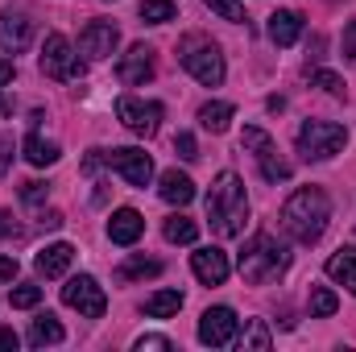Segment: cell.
Segmentation results:
<instances>
[{"mask_svg": "<svg viewBox=\"0 0 356 352\" xmlns=\"http://www.w3.org/2000/svg\"><path fill=\"white\" fill-rule=\"evenodd\" d=\"M327 220H332V199L323 186H298L282 203V228L298 245H315L327 232Z\"/></svg>", "mask_w": 356, "mask_h": 352, "instance_id": "cell-1", "label": "cell"}, {"mask_svg": "<svg viewBox=\"0 0 356 352\" xmlns=\"http://www.w3.org/2000/svg\"><path fill=\"white\" fill-rule=\"evenodd\" d=\"M207 224L224 241L245 232V224H249V195H245L241 175H232V170L216 175L211 191H207Z\"/></svg>", "mask_w": 356, "mask_h": 352, "instance_id": "cell-2", "label": "cell"}, {"mask_svg": "<svg viewBox=\"0 0 356 352\" xmlns=\"http://www.w3.org/2000/svg\"><path fill=\"white\" fill-rule=\"evenodd\" d=\"M236 269H241V278H245V282L261 286V282H273V278H282V273L290 269V253H286V245H277V237L257 232V237L241 249Z\"/></svg>", "mask_w": 356, "mask_h": 352, "instance_id": "cell-3", "label": "cell"}, {"mask_svg": "<svg viewBox=\"0 0 356 352\" xmlns=\"http://www.w3.org/2000/svg\"><path fill=\"white\" fill-rule=\"evenodd\" d=\"M178 58H182V67H186V75H195L203 88H220L224 83V54H220V46L211 42V38H199V33H191L186 42H182V50H178Z\"/></svg>", "mask_w": 356, "mask_h": 352, "instance_id": "cell-4", "label": "cell"}, {"mask_svg": "<svg viewBox=\"0 0 356 352\" xmlns=\"http://www.w3.org/2000/svg\"><path fill=\"white\" fill-rule=\"evenodd\" d=\"M348 145V129L336 120H307L298 129V154L307 162H327Z\"/></svg>", "mask_w": 356, "mask_h": 352, "instance_id": "cell-5", "label": "cell"}, {"mask_svg": "<svg viewBox=\"0 0 356 352\" xmlns=\"http://www.w3.org/2000/svg\"><path fill=\"white\" fill-rule=\"evenodd\" d=\"M162 116H166V108L154 104V99H137V95H120L116 99V120L133 137H154L162 129Z\"/></svg>", "mask_w": 356, "mask_h": 352, "instance_id": "cell-6", "label": "cell"}, {"mask_svg": "<svg viewBox=\"0 0 356 352\" xmlns=\"http://www.w3.org/2000/svg\"><path fill=\"white\" fill-rule=\"evenodd\" d=\"M241 145L257 158V166H261V178H266V182H286V178H290V162L277 154V145H273V137H269L266 129L249 125V129L241 133Z\"/></svg>", "mask_w": 356, "mask_h": 352, "instance_id": "cell-7", "label": "cell"}, {"mask_svg": "<svg viewBox=\"0 0 356 352\" xmlns=\"http://www.w3.org/2000/svg\"><path fill=\"white\" fill-rule=\"evenodd\" d=\"M38 67H42L46 79H79V75H83V63H79L75 46H71L63 33H50V38H46Z\"/></svg>", "mask_w": 356, "mask_h": 352, "instance_id": "cell-8", "label": "cell"}, {"mask_svg": "<svg viewBox=\"0 0 356 352\" xmlns=\"http://www.w3.org/2000/svg\"><path fill=\"white\" fill-rule=\"evenodd\" d=\"M63 303H67L71 311H79L83 319H99V315L108 311V294H104V286H99L91 273H79V278H71V282L63 286Z\"/></svg>", "mask_w": 356, "mask_h": 352, "instance_id": "cell-9", "label": "cell"}, {"mask_svg": "<svg viewBox=\"0 0 356 352\" xmlns=\"http://www.w3.org/2000/svg\"><path fill=\"white\" fill-rule=\"evenodd\" d=\"M236 336H241V319L232 307H207L199 315V340L207 349H228V344H236Z\"/></svg>", "mask_w": 356, "mask_h": 352, "instance_id": "cell-10", "label": "cell"}, {"mask_svg": "<svg viewBox=\"0 0 356 352\" xmlns=\"http://www.w3.org/2000/svg\"><path fill=\"white\" fill-rule=\"evenodd\" d=\"M104 162L124 178L129 186H149V178H154L149 154H145V150H133V145H124V150H104Z\"/></svg>", "mask_w": 356, "mask_h": 352, "instance_id": "cell-11", "label": "cell"}, {"mask_svg": "<svg viewBox=\"0 0 356 352\" xmlns=\"http://www.w3.org/2000/svg\"><path fill=\"white\" fill-rule=\"evenodd\" d=\"M116 46H120V29L112 21H88L83 33H79V54H88L95 63L108 58V54H116Z\"/></svg>", "mask_w": 356, "mask_h": 352, "instance_id": "cell-12", "label": "cell"}, {"mask_svg": "<svg viewBox=\"0 0 356 352\" xmlns=\"http://www.w3.org/2000/svg\"><path fill=\"white\" fill-rule=\"evenodd\" d=\"M29 42H33V21L21 8H4L0 13V50L21 54V50H29Z\"/></svg>", "mask_w": 356, "mask_h": 352, "instance_id": "cell-13", "label": "cell"}, {"mask_svg": "<svg viewBox=\"0 0 356 352\" xmlns=\"http://www.w3.org/2000/svg\"><path fill=\"white\" fill-rule=\"evenodd\" d=\"M191 269H195V278H199L203 286H224V282H228V273H232V262H228V253H224V249L207 245V249L191 253Z\"/></svg>", "mask_w": 356, "mask_h": 352, "instance_id": "cell-14", "label": "cell"}, {"mask_svg": "<svg viewBox=\"0 0 356 352\" xmlns=\"http://www.w3.org/2000/svg\"><path fill=\"white\" fill-rule=\"evenodd\" d=\"M116 75H120V83L124 88H141V83H149L154 79V50L149 46H129V54L120 58V67H116Z\"/></svg>", "mask_w": 356, "mask_h": 352, "instance_id": "cell-15", "label": "cell"}, {"mask_svg": "<svg viewBox=\"0 0 356 352\" xmlns=\"http://www.w3.org/2000/svg\"><path fill=\"white\" fill-rule=\"evenodd\" d=\"M141 232H145V216H141L137 207H116V211L108 216V237H112V245H137Z\"/></svg>", "mask_w": 356, "mask_h": 352, "instance_id": "cell-16", "label": "cell"}, {"mask_svg": "<svg viewBox=\"0 0 356 352\" xmlns=\"http://www.w3.org/2000/svg\"><path fill=\"white\" fill-rule=\"evenodd\" d=\"M71 262H75V245H67V241H54V245H46V249L33 257V265H38L42 278H63V273L71 269Z\"/></svg>", "mask_w": 356, "mask_h": 352, "instance_id": "cell-17", "label": "cell"}, {"mask_svg": "<svg viewBox=\"0 0 356 352\" xmlns=\"http://www.w3.org/2000/svg\"><path fill=\"white\" fill-rule=\"evenodd\" d=\"M298 38H302V13L277 8V13L269 17V42H273V46H294Z\"/></svg>", "mask_w": 356, "mask_h": 352, "instance_id": "cell-18", "label": "cell"}, {"mask_svg": "<svg viewBox=\"0 0 356 352\" xmlns=\"http://www.w3.org/2000/svg\"><path fill=\"white\" fill-rule=\"evenodd\" d=\"M327 278H336L340 286H348V294H356V245H344L327 257Z\"/></svg>", "mask_w": 356, "mask_h": 352, "instance_id": "cell-19", "label": "cell"}, {"mask_svg": "<svg viewBox=\"0 0 356 352\" xmlns=\"http://www.w3.org/2000/svg\"><path fill=\"white\" fill-rule=\"evenodd\" d=\"M158 195H162L166 203H178V207H186V203L195 199V182H191V175L166 170V175L158 178Z\"/></svg>", "mask_w": 356, "mask_h": 352, "instance_id": "cell-20", "label": "cell"}, {"mask_svg": "<svg viewBox=\"0 0 356 352\" xmlns=\"http://www.w3.org/2000/svg\"><path fill=\"white\" fill-rule=\"evenodd\" d=\"M67 340V332H63V323L46 311V315H38L33 323H29V344L33 349H46V344H63Z\"/></svg>", "mask_w": 356, "mask_h": 352, "instance_id": "cell-21", "label": "cell"}, {"mask_svg": "<svg viewBox=\"0 0 356 352\" xmlns=\"http://www.w3.org/2000/svg\"><path fill=\"white\" fill-rule=\"evenodd\" d=\"M199 125H203L207 133H224V129L232 125V104H224V99H207V104L199 108Z\"/></svg>", "mask_w": 356, "mask_h": 352, "instance_id": "cell-22", "label": "cell"}, {"mask_svg": "<svg viewBox=\"0 0 356 352\" xmlns=\"http://www.w3.org/2000/svg\"><path fill=\"white\" fill-rule=\"evenodd\" d=\"M21 150H25V158H29L33 166H54V162L63 158V154H58V145H54V141H46V137H38V133H29Z\"/></svg>", "mask_w": 356, "mask_h": 352, "instance_id": "cell-23", "label": "cell"}, {"mask_svg": "<svg viewBox=\"0 0 356 352\" xmlns=\"http://www.w3.org/2000/svg\"><path fill=\"white\" fill-rule=\"evenodd\" d=\"M178 307H182V290H158V294L145 298L149 319H170V315H178Z\"/></svg>", "mask_w": 356, "mask_h": 352, "instance_id": "cell-24", "label": "cell"}, {"mask_svg": "<svg viewBox=\"0 0 356 352\" xmlns=\"http://www.w3.org/2000/svg\"><path fill=\"white\" fill-rule=\"evenodd\" d=\"M162 232H166L170 245H195V241H199V224L186 220V216H170V220L162 224Z\"/></svg>", "mask_w": 356, "mask_h": 352, "instance_id": "cell-25", "label": "cell"}, {"mask_svg": "<svg viewBox=\"0 0 356 352\" xmlns=\"http://www.w3.org/2000/svg\"><path fill=\"white\" fill-rule=\"evenodd\" d=\"M236 340H241V349H245V352H269V344H273V336H269L266 319H249L245 336H236Z\"/></svg>", "mask_w": 356, "mask_h": 352, "instance_id": "cell-26", "label": "cell"}, {"mask_svg": "<svg viewBox=\"0 0 356 352\" xmlns=\"http://www.w3.org/2000/svg\"><path fill=\"white\" fill-rule=\"evenodd\" d=\"M336 307H340L336 290H327V286H311V319H327V315H336Z\"/></svg>", "mask_w": 356, "mask_h": 352, "instance_id": "cell-27", "label": "cell"}, {"mask_svg": "<svg viewBox=\"0 0 356 352\" xmlns=\"http://www.w3.org/2000/svg\"><path fill=\"white\" fill-rule=\"evenodd\" d=\"M178 8L170 0H141V21L145 25H166V21H175Z\"/></svg>", "mask_w": 356, "mask_h": 352, "instance_id": "cell-28", "label": "cell"}, {"mask_svg": "<svg viewBox=\"0 0 356 352\" xmlns=\"http://www.w3.org/2000/svg\"><path fill=\"white\" fill-rule=\"evenodd\" d=\"M158 273H162V262H154V257H129V262L120 265L124 282H133V278H158Z\"/></svg>", "mask_w": 356, "mask_h": 352, "instance_id": "cell-29", "label": "cell"}, {"mask_svg": "<svg viewBox=\"0 0 356 352\" xmlns=\"http://www.w3.org/2000/svg\"><path fill=\"white\" fill-rule=\"evenodd\" d=\"M203 4H207L211 13H220L224 21H232V25L249 21V17H245V4H241V0H203Z\"/></svg>", "mask_w": 356, "mask_h": 352, "instance_id": "cell-30", "label": "cell"}, {"mask_svg": "<svg viewBox=\"0 0 356 352\" xmlns=\"http://www.w3.org/2000/svg\"><path fill=\"white\" fill-rule=\"evenodd\" d=\"M8 303H13L17 311H29V307H38V303H42V286H13Z\"/></svg>", "mask_w": 356, "mask_h": 352, "instance_id": "cell-31", "label": "cell"}, {"mask_svg": "<svg viewBox=\"0 0 356 352\" xmlns=\"http://www.w3.org/2000/svg\"><path fill=\"white\" fill-rule=\"evenodd\" d=\"M311 83L323 88L327 95H344V79H340L336 71H311Z\"/></svg>", "mask_w": 356, "mask_h": 352, "instance_id": "cell-32", "label": "cell"}, {"mask_svg": "<svg viewBox=\"0 0 356 352\" xmlns=\"http://www.w3.org/2000/svg\"><path fill=\"white\" fill-rule=\"evenodd\" d=\"M175 150H178V158H182V162H195V158H199V145H195V137H191V133H178Z\"/></svg>", "mask_w": 356, "mask_h": 352, "instance_id": "cell-33", "label": "cell"}, {"mask_svg": "<svg viewBox=\"0 0 356 352\" xmlns=\"http://www.w3.org/2000/svg\"><path fill=\"white\" fill-rule=\"evenodd\" d=\"M133 349H137V352H170L175 344H170L166 336H141V340H137Z\"/></svg>", "mask_w": 356, "mask_h": 352, "instance_id": "cell-34", "label": "cell"}, {"mask_svg": "<svg viewBox=\"0 0 356 352\" xmlns=\"http://www.w3.org/2000/svg\"><path fill=\"white\" fill-rule=\"evenodd\" d=\"M21 199H25L29 207L42 203V199H46V182H25V186H21Z\"/></svg>", "mask_w": 356, "mask_h": 352, "instance_id": "cell-35", "label": "cell"}, {"mask_svg": "<svg viewBox=\"0 0 356 352\" xmlns=\"http://www.w3.org/2000/svg\"><path fill=\"white\" fill-rule=\"evenodd\" d=\"M17 269H21L17 257H0V282H13V278H17Z\"/></svg>", "mask_w": 356, "mask_h": 352, "instance_id": "cell-36", "label": "cell"}, {"mask_svg": "<svg viewBox=\"0 0 356 352\" xmlns=\"http://www.w3.org/2000/svg\"><path fill=\"white\" fill-rule=\"evenodd\" d=\"M99 166H104V150H91L88 158H83V170H88V175H95Z\"/></svg>", "mask_w": 356, "mask_h": 352, "instance_id": "cell-37", "label": "cell"}, {"mask_svg": "<svg viewBox=\"0 0 356 352\" xmlns=\"http://www.w3.org/2000/svg\"><path fill=\"white\" fill-rule=\"evenodd\" d=\"M13 75H17L13 58H0V88H8V83H13Z\"/></svg>", "mask_w": 356, "mask_h": 352, "instance_id": "cell-38", "label": "cell"}, {"mask_svg": "<svg viewBox=\"0 0 356 352\" xmlns=\"http://www.w3.org/2000/svg\"><path fill=\"white\" fill-rule=\"evenodd\" d=\"M21 340H17V332L13 328H0V349H17Z\"/></svg>", "mask_w": 356, "mask_h": 352, "instance_id": "cell-39", "label": "cell"}, {"mask_svg": "<svg viewBox=\"0 0 356 352\" xmlns=\"http://www.w3.org/2000/svg\"><path fill=\"white\" fill-rule=\"evenodd\" d=\"M8 154H13V145H8V141H4V137H0V175H4V170H8Z\"/></svg>", "mask_w": 356, "mask_h": 352, "instance_id": "cell-40", "label": "cell"}, {"mask_svg": "<svg viewBox=\"0 0 356 352\" xmlns=\"http://www.w3.org/2000/svg\"><path fill=\"white\" fill-rule=\"evenodd\" d=\"M42 224H46V228H58V224H63V216H58V211H42Z\"/></svg>", "mask_w": 356, "mask_h": 352, "instance_id": "cell-41", "label": "cell"}, {"mask_svg": "<svg viewBox=\"0 0 356 352\" xmlns=\"http://www.w3.org/2000/svg\"><path fill=\"white\" fill-rule=\"evenodd\" d=\"M13 232H17V228H13V224H8V216L0 211V237H13Z\"/></svg>", "mask_w": 356, "mask_h": 352, "instance_id": "cell-42", "label": "cell"}, {"mask_svg": "<svg viewBox=\"0 0 356 352\" xmlns=\"http://www.w3.org/2000/svg\"><path fill=\"white\" fill-rule=\"evenodd\" d=\"M0 112H8V99H0Z\"/></svg>", "mask_w": 356, "mask_h": 352, "instance_id": "cell-43", "label": "cell"}]
</instances>
